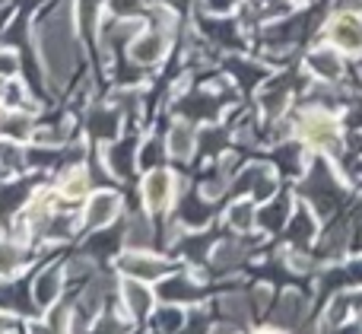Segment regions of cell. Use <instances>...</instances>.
Masks as SVG:
<instances>
[{
  "instance_id": "1",
  "label": "cell",
  "mask_w": 362,
  "mask_h": 334,
  "mask_svg": "<svg viewBox=\"0 0 362 334\" xmlns=\"http://www.w3.org/2000/svg\"><path fill=\"white\" fill-rule=\"evenodd\" d=\"M42 54H45V64L54 70V76H64L70 70V32L64 16L48 19L42 35Z\"/></svg>"
},
{
  "instance_id": "2",
  "label": "cell",
  "mask_w": 362,
  "mask_h": 334,
  "mask_svg": "<svg viewBox=\"0 0 362 334\" xmlns=\"http://www.w3.org/2000/svg\"><path fill=\"white\" fill-rule=\"evenodd\" d=\"M172 195H175V178L165 169H153L150 175L144 178V201L150 210H163L169 207Z\"/></svg>"
},
{
  "instance_id": "3",
  "label": "cell",
  "mask_w": 362,
  "mask_h": 334,
  "mask_svg": "<svg viewBox=\"0 0 362 334\" xmlns=\"http://www.w3.org/2000/svg\"><path fill=\"white\" fill-rule=\"evenodd\" d=\"M302 134L312 140L315 146H327V150H337V125H334L331 115L325 112H308L302 118Z\"/></svg>"
},
{
  "instance_id": "4",
  "label": "cell",
  "mask_w": 362,
  "mask_h": 334,
  "mask_svg": "<svg viewBox=\"0 0 362 334\" xmlns=\"http://www.w3.org/2000/svg\"><path fill=\"white\" fill-rule=\"evenodd\" d=\"M118 207H121V201L115 191H99V195L89 197V204H86V223L89 226H105V223L115 220Z\"/></svg>"
},
{
  "instance_id": "5",
  "label": "cell",
  "mask_w": 362,
  "mask_h": 334,
  "mask_svg": "<svg viewBox=\"0 0 362 334\" xmlns=\"http://www.w3.org/2000/svg\"><path fill=\"white\" fill-rule=\"evenodd\" d=\"M165 261L159 258H150V255H124L121 258V271L127 274V277H137V280H156L165 274Z\"/></svg>"
},
{
  "instance_id": "6",
  "label": "cell",
  "mask_w": 362,
  "mask_h": 334,
  "mask_svg": "<svg viewBox=\"0 0 362 334\" xmlns=\"http://www.w3.org/2000/svg\"><path fill=\"white\" fill-rule=\"evenodd\" d=\"M331 42L340 51H362V23L353 16H340L331 25Z\"/></svg>"
},
{
  "instance_id": "7",
  "label": "cell",
  "mask_w": 362,
  "mask_h": 334,
  "mask_svg": "<svg viewBox=\"0 0 362 334\" xmlns=\"http://www.w3.org/2000/svg\"><path fill=\"white\" fill-rule=\"evenodd\" d=\"M121 296H124V306L131 316H146L153 306V293L146 290V280H137V277H131L121 287Z\"/></svg>"
},
{
  "instance_id": "8",
  "label": "cell",
  "mask_w": 362,
  "mask_h": 334,
  "mask_svg": "<svg viewBox=\"0 0 362 334\" xmlns=\"http://www.w3.org/2000/svg\"><path fill=\"white\" fill-rule=\"evenodd\" d=\"M163 51H165V38L156 35V32H146V35H140L137 42L127 48V54H131V61H137V64H153L163 57Z\"/></svg>"
},
{
  "instance_id": "9",
  "label": "cell",
  "mask_w": 362,
  "mask_h": 334,
  "mask_svg": "<svg viewBox=\"0 0 362 334\" xmlns=\"http://www.w3.org/2000/svg\"><path fill=\"white\" fill-rule=\"evenodd\" d=\"M61 280H64V271L61 267H51V271H45L42 277L35 280V299L42 306H51L57 299V293H61Z\"/></svg>"
},
{
  "instance_id": "10",
  "label": "cell",
  "mask_w": 362,
  "mask_h": 334,
  "mask_svg": "<svg viewBox=\"0 0 362 334\" xmlns=\"http://www.w3.org/2000/svg\"><path fill=\"white\" fill-rule=\"evenodd\" d=\"M169 150H172V156H178V159L191 156V153H194V131H191V125H175V127H172Z\"/></svg>"
},
{
  "instance_id": "11",
  "label": "cell",
  "mask_w": 362,
  "mask_h": 334,
  "mask_svg": "<svg viewBox=\"0 0 362 334\" xmlns=\"http://www.w3.org/2000/svg\"><path fill=\"white\" fill-rule=\"evenodd\" d=\"M29 115H23V112H10V115H4L0 118V134L4 137H10V140H23V137H29Z\"/></svg>"
},
{
  "instance_id": "12",
  "label": "cell",
  "mask_w": 362,
  "mask_h": 334,
  "mask_svg": "<svg viewBox=\"0 0 362 334\" xmlns=\"http://www.w3.org/2000/svg\"><path fill=\"white\" fill-rule=\"evenodd\" d=\"M86 188H89V178H86V172H83V169L67 172V175H64V182H61V195L67 197V201H80V197L86 195Z\"/></svg>"
},
{
  "instance_id": "13",
  "label": "cell",
  "mask_w": 362,
  "mask_h": 334,
  "mask_svg": "<svg viewBox=\"0 0 362 334\" xmlns=\"http://www.w3.org/2000/svg\"><path fill=\"white\" fill-rule=\"evenodd\" d=\"M312 70L321 76H327V80H334V76H340V61L334 54H327V51H315L312 54Z\"/></svg>"
},
{
  "instance_id": "14",
  "label": "cell",
  "mask_w": 362,
  "mask_h": 334,
  "mask_svg": "<svg viewBox=\"0 0 362 334\" xmlns=\"http://www.w3.org/2000/svg\"><path fill=\"white\" fill-rule=\"evenodd\" d=\"M229 223L235 229H251V223H255V207H251V201L235 204V207L229 210Z\"/></svg>"
},
{
  "instance_id": "15",
  "label": "cell",
  "mask_w": 362,
  "mask_h": 334,
  "mask_svg": "<svg viewBox=\"0 0 362 334\" xmlns=\"http://www.w3.org/2000/svg\"><path fill=\"white\" fill-rule=\"evenodd\" d=\"M108 159H115L112 169L118 172V175H124V172L134 166V144H127V150H124V144H118L112 153H108Z\"/></svg>"
},
{
  "instance_id": "16",
  "label": "cell",
  "mask_w": 362,
  "mask_h": 334,
  "mask_svg": "<svg viewBox=\"0 0 362 334\" xmlns=\"http://www.w3.org/2000/svg\"><path fill=\"white\" fill-rule=\"evenodd\" d=\"M16 265H19V252H16V246H10V242H0V274L16 271Z\"/></svg>"
},
{
  "instance_id": "17",
  "label": "cell",
  "mask_w": 362,
  "mask_h": 334,
  "mask_svg": "<svg viewBox=\"0 0 362 334\" xmlns=\"http://www.w3.org/2000/svg\"><path fill=\"white\" fill-rule=\"evenodd\" d=\"M127 239H131V246H146V242H150V223L137 217V220L131 223V233H127Z\"/></svg>"
},
{
  "instance_id": "18",
  "label": "cell",
  "mask_w": 362,
  "mask_h": 334,
  "mask_svg": "<svg viewBox=\"0 0 362 334\" xmlns=\"http://www.w3.org/2000/svg\"><path fill=\"white\" fill-rule=\"evenodd\" d=\"M159 293H163L165 299H181V296H194V290H191V287L185 284V280H169V284H165V287H163V290H159Z\"/></svg>"
},
{
  "instance_id": "19",
  "label": "cell",
  "mask_w": 362,
  "mask_h": 334,
  "mask_svg": "<svg viewBox=\"0 0 362 334\" xmlns=\"http://www.w3.org/2000/svg\"><path fill=\"white\" fill-rule=\"evenodd\" d=\"M19 64H16V54L13 51H0V76H16Z\"/></svg>"
},
{
  "instance_id": "20",
  "label": "cell",
  "mask_w": 362,
  "mask_h": 334,
  "mask_svg": "<svg viewBox=\"0 0 362 334\" xmlns=\"http://www.w3.org/2000/svg\"><path fill=\"white\" fill-rule=\"evenodd\" d=\"M238 258V248L235 246H223L216 252V265H226V261H235Z\"/></svg>"
}]
</instances>
